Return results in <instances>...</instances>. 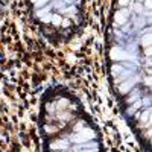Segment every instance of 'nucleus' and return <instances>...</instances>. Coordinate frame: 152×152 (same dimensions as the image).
<instances>
[{
  "label": "nucleus",
  "instance_id": "nucleus-1",
  "mask_svg": "<svg viewBox=\"0 0 152 152\" xmlns=\"http://www.w3.org/2000/svg\"><path fill=\"white\" fill-rule=\"evenodd\" d=\"M43 134L49 137V152H104L94 123L78 99L58 96L46 102Z\"/></svg>",
  "mask_w": 152,
  "mask_h": 152
}]
</instances>
